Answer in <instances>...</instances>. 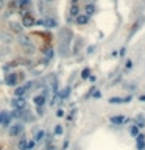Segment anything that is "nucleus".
<instances>
[{
  "label": "nucleus",
  "mask_w": 145,
  "mask_h": 150,
  "mask_svg": "<svg viewBox=\"0 0 145 150\" xmlns=\"http://www.w3.org/2000/svg\"><path fill=\"white\" fill-rule=\"evenodd\" d=\"M34 85L33 81H28V83H25L24 86H19V88H16V91H14V95L16 97H24L25 94L31 89V86Z\"/></svg>",
  "instance_id": "f257e3e1"
},
{
  "label": "nucleus",
  "mask_w": 145,
  "mask_h": 150,
  "mask_svg": "<svg viewBox=\"0 0 145 150\" xmlns=\"http://www.w3.org/2000/svg\"><path fill=\"white\" fill-rule=\"evenodd\" d=\"M19 42H21V44L24 45L27 50H30V52L34 50V44H33V41H31L30 36H21V38H19Z\"/></svg>",
  "instance_id": "f03ea898"
},
{
  "label": "nucleus",
  "mask_w": 145,
  "mask_h": 150,
  "mask_svg": "<svg viewBox=\"0 0 145 150\" xmlns=\"http://www.w3.org/2000/svg\"><path fill=\"white\" fill-rule=\"evenodd\" d=\"M11 105L14 109H24L25 106H27V100H25V97H16L11 102Z\"/></svg>",
  "instance_id": "7ed1b4c3"
},
{
  "label": "nucleus",
  "mask_w": 145,
  "mask_h": 150,
  "mask_svg": "<svg viewBox=\"0 0 145 150\" xmlns=\"http://www.w3.org/2000/svg\"><path fill=\"white\" fill-rule=\"evenodd\" d=\"M22 131H24V125H21V124L11 125V128H9V136H11V138H16V136L22 135Z\"/></svg>",
  "instance_id": "20e7f679"
},
{
  "label": "nucleus",
  "mask_w": 145,
  "mask_h": 150,
  "mask_svg": "<svg viewBox=\"0 0 145 150\" xmlns=\"http://www.w3.org/2000/svg\"><path fill=\"white\" fill-rule=\"evenodd\" d=\"M128 102H131V95H128V97H111L109 99L111 105H120V103H128Z\"/></svg>",
  "instance_id": "39448f33"
},
{
  "label": "nucleus",
  "mask_w": 145,
  "mask_h": 150,
  "mask_svg": "<svg viewBox=\"0 0 145 150\" xmlns=\"http://www.w3.org/2000/svg\"><path fill=\"white\" fill-rule=\"evenodd\" d=\"M109 121H111V124H114V125H123V124H126V122H130V119L123 117V116H113Z\"/></svg>",
  "instance_id": "423d86ee"
},
{
  "label": "nucleus",
  "mask_w": 145,
  "mask_h": 150,
  "mask_svg": "<svg viewBox=\"0 0 145 150\" xmlns=\"http://www.w3.org/2000/svg\"><path fill=\"white\" fill-rule=\"evenodd\" d=\"M5 81H6V85H8V86H16V85H17V81H19V77H16V74L13 72V74L6 75Z\"/></svg>",
  "instance_id": "0eeeda50"
},
{
  "label": "nucleus",
  "mask_w": 145,
  "mask_h": 150,
  "mask_svg": "<svg viewBox=\"0 0 145 150\" xmlns=\"http://www.w3.org/2000/svg\"><path fill=\"white\" fill-rule=\"evenodd\" d=\"M36 24V21H34V17H33V16H30V14H25L24 16V27H33Z\"/></svg>",
  "instance_id": "6e6552de"
},
{
  "label": "nucleus",
  "mask_w": 145,
  "mask_h": 150,
  "mask_svg": "<svg viewBox=\"0 0 145 150\" xmlns=\"http://www.w3.org/2000/svg\"><path fill=\"white\" fill-rule=\"evenodd\" d=\"M34 103H36V106H44V103H45V92H42V94H39V95H36L34 99Z\"/></svg>",
  "instance_id": "1a4fd4ad"
},
{
  "label": "nucleus",
  "mask_w": 145,
  "mask_h": 150,
  "mask_svg": "<svg viewBox=\"0 0 145 150\" xmlns=\"http://www.w3.org/2000/svg\"><path fill=\"white\" fill-rule=\"evenodd\" d=\"M75 21H77L78 25H86L87 21H89V17H87L86 14H78L77 17H75Z\"/></svg>",
  "instance_id": "9d476101"
},
{
  "label": "nucleus",
  "mask_w": 145,
  "mask_h": 150,
  "mask_svg": "<svg viewBox=\"0 0 145 150\" xmlns=\"http://www.w3.org/2000/svg\"><path fill=\"white\" fill-rule=\"evenodd\" d=\"M136 139H137V147H139V150H144V145H145V136L140 133V135H137L136 136Z\"/></svg>",
  "instance_id": "9b49d317"
},
{
  "label": "nucleus",
  "mask_w": 145,
  "mask_h": 150,
  "mask_svg": "<svg viewBox=\"0 0 145 150\" xmlns=\"http://www.w3.org/2000/svg\"><path fill=\"white\" fill-rule=\"evenodd\" d=\"M56 25L58 22L55 19H44V27H47V28H55Z\"/></svg>",
  "instance_id": "f8f14e48"
},
{
  "label": "nucleus",
  "mask_w": 145,
  "mask_h": 150,
  "mask_svg": "<svg viewBox=\"0 0 145 150\" xmlns=\"http://www.w3.org/2000/svg\"><path fill=\"white\" fill-rule=\"evenodd\" d=\"M14 3L17 8H24V6H28L31 3V0H14Z\"/></svg>",
  "instance_id": "ddd939ff"
},
{
  "label": "nucleus",
  "mask_w": 145,
  "mask_h": 150,
  "mask_svg": "<svg viewBox=\"0 0 145 150\" xmlns=\"http://www.w3.org/2000/svg\"><path fill=\"white\" fill-rule=\"evenodd\" d=\"M78 14H80V8H78L77 3H73V5L70 6V16L72 17H77Z\"/></svg>",
  "instance_id": "4468645a"
},
{
  "label": "nucleus",
  "mask_w": 145,
  "mask_h": 150,
  "mask_svg": "<svg viewBox=\"0 0 145 150\" xmlns=\"http://www.w3.org/2000/svg\"><path fill=\"white\" fill-rule=\"evenodd\" d=\"M94 13H95V6L91 5V3H87V5H86V13H84V14L89 17V16H92Z\"/></svg>",
  "instance_id": "2eb2a0df"
},
{
  "label": "nucleus",
  "mask_w": 145,
  "mask_h": 150,
  "mask_svg": "<svg viewBox=\"0 0 145 150\" xmlns=\"http://www.w3.org/2000/svg\"><path fill=\"white\" fill-rule=\"evenodd\" d=\"M136 127H137V128L145 127V117H144V116H137V117H136Z\"/></svg>",
  "instance_id": "dca6fc26"
},
{
  "label": "nucleus",
  "mask_w": 145,
  "mask_h": 150,
  "mask_svg": "<svg viewBox=\"0 0 145 150\" xmlns=\"http://www.w3.org/2000/svg\"><path fill=\"white\" fill-rule=\"evenodd\" d=\"M44 136H45V133L42 131V130H39L38 133L34 135V142H39V141H42L44 139Z\"/></svg>",
  "instance_id": "f3484780"
},
{
  "label": "nucleus",
  "mask_w": 145,
  "mask_h": 150,
  "mask_svg": "<svg viewBox=\"0 0 145 150\" xmlns=\"http://www.w3.org/2000/svg\"><path fill=\"white\" fill-rule=\"evenodd\" d=\"M11 30L13 31H16V33H22V25L21 24H11Z\"/></svg>",
  "instance_id": "a211bd4d"
},
{
  "label": "nucleus",
  "mask_w": 145,
  "mask_h": 150,
  "mask_svg": "<svg viewBox=\"0 0 145 150\" xmlns=\"http://www.w3.org/2000/svg\"><path fill=\"white\" fill-rule=\"evenodd\" d=\"M69 95H70V88H66V89H62V92L59 94V97L61 99H67Z\"/></svg>",
  "instance_id": "6ab92c4d"
},
{
  "label": "nucleus",
  "mask_w": 145,
  "mask_h": 150,
  "mask_svg": "<svg viewBox=\"0 0 145 150\" xmlns=\"http://www.w3.org/2000/svg\"><path fill=\"white\" fill-rule=\"evenodd\" d=\"M44 53H45V58H47V59L53 58V50H52V49H45Z\"/></svg>",
  "instance_id": "aec40b11"
},
{
  "label": "nucleus",
  "mask_w": 145,
  "mask_h": 150,
  "mask_svg": "<svg viewBox=\"0 0 145 150\" xmlns=\"http://www.w3.org/2000/svg\"><path fill=\"white\" fill-rule=\"evenodd\" d=\"M9 124H11V116H6V117L5 119H3V122H2V125L3 127H9Z\"/></svg>",
  "instance_id": "412c9836"
},
{
  "label": "nucleus",
  "mask_w": 145,
  "mask_h": 150,
  "mask_svg": "<svg viewBox=\"0 0 145 150\" xmlns=\"http://www.w3.org/2000/svg\"><path fill=\"white\" fill-rule=\"evenodd\" d=\"M25 149H27V139H22L19 142V150H25Z\"/></svg>",
  "instance_id": "4be33fe9"
},
{
  "label": "nucleus",
  "mask_w": 145,
  "mask_h": 150,
  "mask_svg": "<svg viewBox=\"0 0 145 150\" xmlns=\"http://www.w3.org/2000/svg\"><path fill=\"white\" fill-rule=\"evenodd\" d=\"M130 131H131V135H133V136H137V135H139V128H137L136 125H133V127H131V130H130Z\"/></svg>",
  "instance_id": "5701e85b"
},
{
  "label": "nucleus",
  "mask_w": 145,
  "mask_h": 150,
  "mask_svg": "<svg viewBox=\"0 0 145 150\" xmlns=\"http://www.w3.org/2000/svg\"><path fill=\"white\" fill-rule=\"evenodd\" d=\"M55 135H56V136L62 135V127H61V125H56V127H55Z\"/></svg>",
  "instance_id": "b1692460"
},
{
  "label": "nucleus",
  "mask_w": 145,
  "mask_h": 150,
  "mask_svg": "<svg viewBox=\"0 0 145 150\" xmlns=\"http://www.w3.org/2000/svg\"><path fill=\"white\" fill-rule=\"evenodd\" d=\"M89 74H91V71L86 67V69H83V72H81V77H83V78H89Z\"/></svg>",
  "instance_id": "393cba45"
},
{
  "label": "nucleus",
  "mask_w": 145,
  "mask_h": 150,
  "mask_svg": "<svg viewBox=\"0 0 145 150\" xmlns=\"http://www.w3.org/2000/svg\"><path fill=\"white\" fill-rule=\"evenodd\" d=\"M33 147H34V141H27V149L25 150H33Z\"/></svg>",
  "instance_id": "a878e982"
},
{
  "label": "nucleus",
  "mask_w": 145,
  "mask_h": 150,
  "mask_svg": "<svg viewBox=\"0 0 145 150\" xmlns=\"http://www.w3.org/2000/svg\"><path fill=\"white\" fill-rule=\"evenodd\" d=\"M6 116H8V113H6V111H2V113H0V124L3 122V119H5Z\"/></svg>",
  "instance_id": "bb28decb"
},
{
  "label": "nucleus",
  "mask_w": 145,
  "mask_h": 150,
  "mask_svg": "<svg viewBox=\"0 0 145 150\" xmlns=\"http://www.w3.org/2000/svg\"><path fill=\"white\" fill-rule=\"evenodd\" d=\"M125 67H126V69H131V67H133V63H131L130 59H128V61H126V64H125Z\"/></svg>",
  "instance_id": "cd10ccee"
},
{
  "label": "nucleus",
  "mask_w": 145,
  "mask_h": 150,
  "mask_svg": "<svg viewBox=\"0 0 145 150\" xmlns=\"http://www.w3.org/2000/svg\"><path fill=\"white\" fill-rule=\"evenodd\" d=\"M38 114H39V116L44 114V109H42V106H38Z\"/></svg>",
  "instance_id": "c85d7f7f"
},
{
  "label": "nucleus",
  "mask_w": 145,
  "mask_h": 150,
  "mask_svg": "<svg viewBox=\"0 0 145 150\" xmlns=\"http://www.w3.org/2000/svg\"><path fill=\"white\" fill-rule=\"evenodd\" d=\"M92 95H94V99H100V95H101V94H100V92H98V91H95V92H94V94H92Z\"/></svg>",
  "instance_id": "c756f323"
},
{
  "label": "nucleus",
  "mask_w": 145,
  "mask_h": 150,
  "mask_svg": "<svg viewBox=\"0 0 145 150\" xmlns=\"http://www.w3.org/2000/svg\"><path fill=\"white\" fill-rule=\"evenodd\" d=\"M56 116H58V117H62V116H64V111H62V109H59V111L56 113Z\"/></svg>",
  "instance_id": "7c9ffc66"
},
{
  "label": "nucleus",
  "mask_w": 145,
  "mask_h": 150,
  "mask_svg": "<svg viewBox=\"0 0 145 150\" xmlns=\"http://www.w3.org/2000/svg\"><path fill=\"white\" fill-rule=\"evenodd\" d=\"M139 100H140V102H145V95H140Z\"/></svg>",
  "instance_id": "2f4dec72"
},
{
  "label": "nucleus",
  "mask_w": 145,
  "mask_h": 150,
  "mask_svg": "<svg viewBox=\"0 0 145 150\" xmlns=\"http://www.w3.org/2000/svg\"><path fill=\"white\" fill-rule=\"evenodd\" d=\"M44 2H53V0H44Z\"/></svg>",
  "instance_id": "473e14b6"
},
{
  "label": "nucleus",
  "mask_w": 145,
  "mask_h": 150,
  "mask_svg": "<svg viewBox=\"0 0 145 150\" xmlns=\"http://www.w3.org/2000/svg\"><path fill=\"white\" fill-rule=\"evenodd\" d=\"M0 150H2V147H0Z\"/></svg>",
  "instance_id": "72a5a7b5"
}]
</instances>
